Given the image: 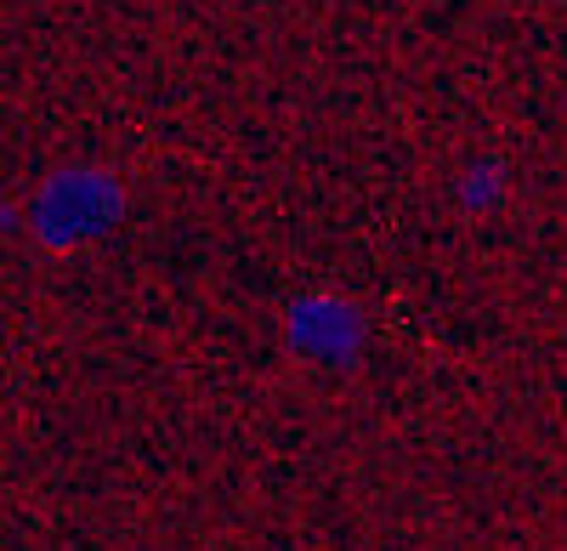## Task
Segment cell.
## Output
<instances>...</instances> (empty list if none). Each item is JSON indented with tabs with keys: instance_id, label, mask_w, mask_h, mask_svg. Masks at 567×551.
Segmentation results:
<instances>
[{
	"instance_id": "obj_1",
	"label": "cell",
	"mask_w": 567,
	"mask_h": 551,
	"mask_svg": "<svg viewBox=\"0 0 567 551\" xmlns=\"http://www.w3.org/2000/svg\"><path fill=\"white\" fill-rule=\"evenodd\" d=\"M120 216H125V188H120V176L103 171V165H63V171H52L34 188L29 211H23L29 234L45 251H74V245L103 239L109 227H120Z\"/></svg>"
},
{
	"instance_id": "obj_2",
	"label": "cell",
	"mask_w": 567,
	"mask_h": 551,
	"mask_svg": "<svg viewBox=\"0 0 567 551\" xmlns=\"http://www.w3.org/2000/svg\"><path fill=\"white\" fill-rule=\"evenodd\" d=\"M284 336H290V347L312 364H329V370H341V364H352L369 341V325L358 302L336 296V290H307L290 302V313H284Z\"/></svg>"
},
{
	"instance_id": "obj_3",
	"label": "cell",
	"mask_w": 567,
	"mask_h": 551,
	"mask_svg": "<svg viewBox=\"0 0 567 551\" xmlns=\"http://www.w3.org/2000/svg\"><path fill=\"white\" fill-rule=\"evenodd\" d=\"M505 188H511V176H505V165L494 160V154H483V160H471L465 171H460V182H454V200H460V211H499L505 205Z\"/></svg>"
}]
</instances>
